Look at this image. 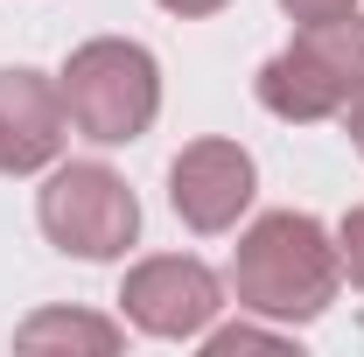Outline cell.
Returning a JSON list of instances; mask_svg holds the SVG:
<instances>
[{
    "mask_svg": "<svg viewBox=\"0 0 364 357\" xmlns=\"http://www.w3.org/2000/svg\"><path fill=\"white\" fill-rule=\"evenodd\" d=\"M343 287V252L309 211H267L231 252V294L267 322H316Z\"/></svg>",
    "mask_w": 364,
    "mask_h": 357,
    "instance_id": "cell-1",
    "label": "cell"
},
{
    "mask_svg": "<svg viewBox=\"0 0 364 357\" xmlns=\"http://www.w3.org/2000/svg\"><path fill=\"white\" fill-rule=\"evenodd\" d=\"M63 112H70V127L98 147H127L154 127V112H161V70H154V56L127 36H91V43L70 49V63H63Z\"/></svg>",
    "mask_w": 364,
    "mask_h": 357,
    "instance_id": "cell-2",
    "label": "cell"
},
{
    "mask_svg": "<svg viewBox=\"0 0 364 357\" xmlns=\"http://www.w3.org/2000/svg\"><path fill=\"white\" fill-rule=\"evenodd\" d=\"M259 105L287 127H316V119H336L350 98L364 91V21L343 14V21H316V28H294V43L259 63Z\"/></svg>",
    "mask_w": 364,
    "mask_h": 357,
    "instance_id": "cell-3",
    "label": "cell"
},
{
    "mask_svg": "<svg viewBox=\"0 0 364 357\" xmlns=\"http://www.w3.org/2000/svg\"><path fill=\"white\" fill-rule=\"evenodd\" d=\"M36 218H43L49 245L70 252V260H119L140 238V203L127 176H112L105 161H70L43 182L36 196Z\"/></svg>",
    "mask_w": 364,
    "mask_h": 357,
    "instance_id": "cell-4",
    "label": "cell"
},
{
    "mask_svg": "<svg viewBox=\"0 0 364 357\" xmlns=\"http://www.w3.org/2000/svg\"><path fill=\"white\" fill-rule=\"evenodd\" d=\"M119 302H127V322L134 329L182 343V336H203L210 315L225 309V280L203 267V260H189V252H154V260H140L127 273Z\"/></svg>",
    "mask_w": 364,
    "mask_h": 357,
    "instance_id": "cell-5",
    "label": "cell"
},
{
    "mask_svg": "<svg viewBox=\"0 0 364 357\" xmlns=\"http://www.w3.org/2000/svg\"><path fill=\"white\" fill-rule=\"evenodd\" d=\"M252 182H259L252 176V154L238 140H189L176 154V169H168V203H176V218L189 231L218 238V231H231L245 218Z\"/></svg>",
    "mask_w": 364,
    "mask_h": 357,
    "instance_id": "cell-6",
    "label": "cell"
},
{
    "mask_svg": "<svg viewBox=\"0 0 364 357\" xmlns=\"http://www.w3.org/2000/svg\"><path fill=\"white\" fill-rule=\"evenodd\" d=\"M63 91L43 70H0V176H36L63 154Z\"/></svg>",
    "mask_w": 364,
    "mask_h": 357,
    "instance_id": "cell-7",
    "label": "cell"
},
{
    "mask_svg": "<svg viewBox=\"0 0 364 357\" xmlns=\"http://www.w3.org/2000/svg\"><path fill=\"white\" fill-rule=\"evenodd\" d=\"M127 343L119 322L105 315H85V309H43L14 329V351H91V357H112Z\"/></svg>",
    "mask_w": 364,
    "mask_h": 357,
    "instance_id": "cell-8",
    "label": "cell"
},
{
    "mask_svg": "<svg viewBox=\"0 0 364 357\" xmlns=\"http://www.w3.org/2000/svg\"><path fill=\"white\" fill-rule=\"evenodd\" d=\"M259 343H287L280 329H259V322H231V329H203V351L231 357V351H259Z\"/></svg>",
    "mask_w": 364,
    "mask_h": 357,
    "instance_id": "cell-9",
    "label": "cell"
},
{
    "mask_svg": "<svg viewBox=\"0 0 364 357\" xmlns=\"http://www.w3.org/2000/svg\"><path fill=\"white\" fill-rule=\"evenodd\" d=\"M336 252H343V273H350V287H364V203H358L343 224H336Z\"/></svg>",
    "mask_w": 364,
    "mask_h": 357,
    "instance_id": "cell-10",
    "label": "cell"
},
{
    "mask_svg": "<svg viewBox=\"0 0 364 357\" xmlns=\"http://www.w3.org/2000/svg\"><path fill=\"white\" fill-rule=\"evenodd\" d=\"M287 7V21H301V28H316V21H343V14H358V0H280Z\"/></svg>",
    "mask_w": 364,
    "mask_h": 357,
    "instance_id": "cell-11",
    "label": "cell"
},
{
    "mask_svg": "<svg viewBox=\"0 0 364 357\" xmlns=\"http://www.w3.org/2000/svg\"><path fill=\"white\" fill-rule=\"evenodd\" d=\"M336 119H343V134H350V147L364 154V91L350 98V105H343V112H336Z\"/></svg>",
    "mask_w": 364,
    "mask_h": 357,
    "instance_id": "cell-12",
    "label": "cell"
},
{
    "mask_svg": "<svg viewBox=\"0 0 364 357\" xmlns=\"http://www.w3.org/2000/svg\"><path fill=\"white\" fill-rule=\"evenodd\" d=\"M168 14H218V7H231V0H161Z\"/></svg>",
    "mask_w": 364,
    "mask_h": 357,
    "instance_id": "cell-13",
    "label": "cell"
}]
</instances>
